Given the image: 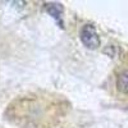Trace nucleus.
I'll list each match as a JSON object with an SVG mask.
<instances>
[{"instance_id": "1", "label": "nucleus", "mask_w": 128, "mask_h": 128, "mask_svg": "<svg viewBox=\"0 0 128 128\" xmlns=\"http://www.w3.org/2000/svg\"><path fill=\"white\" fill-rule=\"evenodd\" d=\"M81 40L83 42L84 46H87L88 49H96L100 45V40L98 36L95 27L91 24H86L82 30H81Z\"/></svg>"}, {"instance_id": "2", "label": "nucleus", "mask_w": 128, "mask_h": 128, "mask_svg": "<svg viewBox=\"0 0 128 128\" xmlns=\"http://www.w3.org/2000/svg\"><path fill=\"white\" fill-rule=\"evenodd\" d=\"M116 87L123 94H128V70L122 72L118 76V81H116Z\"/></svg>"}]
</instances>
